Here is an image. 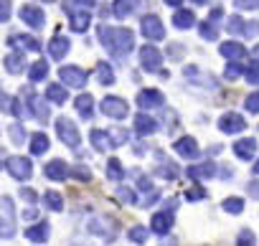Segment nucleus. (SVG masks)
I'll use <instances>...</instances> for the list:
<instances>
[{
	"instance_id": "obj_1",
	"label": "nucleus",
	"mask_w": 259,
	"mask_h": 246,
	"mask_svg": "<svg viewBox=\"0 0 259 246\" xmlns=\"http://www.w3.org/2000/svg\"><path fill=\"white\" fill-rule=\"evenodd\" d=\"M97 36H99V43H102L112 56H119V59H124L130 51H133V46H135V36H133V31H130V28L99 26Z\"/></svg>"
},
{
	"instance_id": "obj_2",
	"label": "nucleus",
	"mask_w": 259,
	"mask_h": 246,
	"mask_svg": "<svg viewBox=\"0 0 259 246\" xmlns=\"http://www.w3.org/2000/svg\"><path fill=\"white\" fill-rule=\"evenodd\" d=\"M16 233V206L11 195L0 198V238H13Z\"/></svg>"
},
{
	"instance_id": "obj_3",
	"label": "nucleus",
	"mask_w": 259,
	"mask_h": 246,
	"mask_svg": "<svg viewBox=\"0 0 259 246\" xmlns=\"http://www.w3.org/2000/svg\"><path fill=\"white\" fill-rule=\"evenodd\" d=\"M56 135H59V140H61L66 147H71V150H76L79 142H81V135H79L76 125H74L71 119H66V117H59V119H56Z\"/></svg>"
},
{
	"instance_id": "obj_4",
	"label": "nucleus",
	"mask_w": 259,
	"mask_h": 246,
	"mask_svg": "<svg viewBox=\"0 0 259 246\" xmlns=\"http://www.w3.org/2000/svg\"><path fill=\"white\" fill-rule=\"evenodd\" d=\"M6 170L16 178V180H28L33 175V163L28 158H21V155H13L6 160Z\"/></svg>"
},
{
	"instance_id": "obj_5",
	"label": "nucleus",
	"mask_w": 259,
	"mask_h": 246,
	"mask_svg": "<svg viewBox=\"0 0 259 246\" xmlns=\"http://www.w3.org/2000/svg\"><path fill=\"white\" fill-rule=\"evenodd\" d=\"M140 31L148 41H163L165 38V28H163V21L158 16H143L140 18Z\"/></svg>"
},
{
	"instance_id": "obj_6",
	"label": "nucleus",
	"mask_w": 259,
	"mask_h": 246,
	"mask_svg": "<svg viewBox=\"0 0 259 246\" xmlns=\"http://www.w3.org/2000/svg\"><path fill=\"white\" fill-rule=\"evenodd\" d=\"M99 109H102V114H107L112 119H124L127 112H130V107H127V102L122 96H104Z\"/></svg>"
},
{
	"instance_id": "obj_7",
	"label": "nucleus",
	"mask_w": 259,
	"mask_h": 246,
	"mask_svg": "<svg viewBox=\"0 0 259 246\" xmlns=\"http://www.w3.org/2000/svg\"><path fill=\"white\" fill-rule=\"evenodd\" d=\"M173 221H176V201H170V206H168L165 211H160V213L153 216V226H150V228H153V233L165 236V233L170 231Z\"/></svg>"
},
{
	"instance_id": "obj_8",
	"label": "nucleus",
	"mask_w": 259,
	"mask_h": 246,
	"mask_svg": "<svg viewBox=\"0 0 259 246\" xmlns=\"http://www.w3.org/2000/svg\"><path fill=\"white\" fill-rule=\"evenodd\" d=\"M226 31L234 36H256L259 33V23L256 21H241L239 16H231L226 21Z\"/></svg>"
},
{
	"instance_id": "obj_9",
	"label": "nucleus",
	"mask_w": 259,
	"mask_h": 246,
	"mask_svg": "<svg viewBox=\"0 0 259 246\" xmlns=\"http://www.w3.org/2000/svg\"><path fill=\"white\" fill-rule=\"evenodd\" d=\"M59 81H64L66 86H76L81 89L87 84V71L79 66H61L59 69Z\"/></svg>"
},
{
	"instance_id": "obj_10",
	"label": "nucleus",
	"mask_w": 259,
	"mask_h": 246,
	"mask_svg": "<svg viewBox=\"0 0 259 246\" xmlns=\"http://www.w3.org/2000/svg\"><path fill=\"white\" fill-rule=\"evenodd\" d=\"M244 127H246V122H244V117L236 114V112H226V114H221V119H219V130H221L224 135H236V132H241Z\"/></svg>"
},
{
	"instance_id": "obj_11",
	"label": "nucleus",
	"mask_w": 259,
	"mask_h": 246,
	"mask_svg": "<svg viewBox=\"0 0 259 246\" xmlns=\"http://www.w3.org/2000/svg\"><path fill=\"white\" fill-rule=\"evenodd\" d=\"M140 66L145 71H160L163 66V54L155 46H143L140 48Z\"/></svg>"
},
{
	"instance_id": "obj_12",
	"label": "nucleus",
	"mask_w": 259,
	"mask_h": 246,
	"mask_svg": "<svg viewBox=\"0 0 259 246\" xmlns=\"http://www.w3.org/2000/svg\"><path fill=\"white\" fill-rule=\"evenodd\" d=\"M173 150L183 158V160H196L198 155H201V150H198V142L191 137V135H183V137H178L176 142H173Z\"/></svg>"
},
{
	"instance_id": "obj_13",
	"label": "nucleus",
	"mask_w": 259,
	"mask_h": 246,
	"mask_svg": "<svg viewBox=\"0 0 259 246\" xmlns=\"http://www.w3.org/2000/svg\"><path fill=\"white\" fill-rule=\"evenodd\" d=\"M21 21H23L26 26L41 31V28L46 26V13H44L38 6H23V8H21Z\"/></svg>"
},
{
	"instance_id": "obj_14",
	"label": "nucleus",
	"mask_w": 259,
	"mask_h": 246,
	"mask_svg": "<svg viewBox=\"0 0 259 246\" xmlns=\"http://www.w3.org/2000/svg\"><path fill=\"white\" fill-rule=\"evenodd\" d=\"M163 102H165V96L158 89H143L138 94V107L140 109H155V107H163Z\"/></svg>"
},
{
	"instance_id": "obj_15",
	"label": "nucleus",
	"mask_w": 259,
	"mask_h": 246,
	"mask_svg": "<svg viewBox=\"0 0 259 246\" xmlns=\"http://www.w3.org/2000/svg\"><path fill=\"white\" fill-rule=\"evenodd\" d=\"M89 140H92V145H94V150H97V153H109L112 147H117V145H114L112 132H107V130H92Z\"/></svg>"
},
{
	"instance_id": "obj_16",
	"label": "nucleus",
	"mask_w": 259,
	"mask_h": 246,
	"mask_svg": "<svg viewBox=\"0 0 259 246\" xmlns=\"http://www.w3.org/2000/svg\"><path fill=\"white\" fill-rule=\"evenodd\" d=\"M219 54L226 59V61H241L246 56V48L239 43V41H226L219 46Z\"/></svg>"
},
{
	"instance_id": "obj_17",
	"label": "nucleus",
	"mask_w": 259,
	"mask_h": 246,
	"mask_svg": "<svg viewBox=\"0 0 259 246\" xmlns=\"http://www.w3.org/2000/svg\"><path fill=\"white\" fill-rule=\"evenodd\" d=\"M3 66H6L8 74H23L26 66H28V64H26V54H23V51H11V54L6 56Z\"/></svg>"
},
{
	"instance_id": "obj_18",
	"label": "nucleus",
	"mask_w": 259,
	"mask_h": 246,
	"mask_svg": "<svg viewBox=\"0 0 259 246\" xmlns=\"http://www.w3.org/2000/svg\"><path fill=\"white\" fill-rule=\"evenodd\" d=\"M44 173H46V178H51V180H66V178L71 175V168H69L64 160H51V163H46Z\"/></svg>"
},
{
	"instance_id": "obj_19",
	"label": "nucleus",
	"mask_w": 259,
	"mask_h": 246,
	"mask_svg": "<svg viewBox=\"0 0 259 246\" xmlns=\"http://www.w3.org/2000/svg\"><path fill=\"white\" fill-rule=\"evenodd\" d=\"M69 48H71V43H69V38L61 36V33H56V36L51 38V43H49V54H51V59H56V61H61V59L69 54Z\"/></svg>"
},
{
	"instance_id": "obj_20",
	"label": "nucleus",
	"mask_w": 259,
	"mask_h": 246,
	"mask_svg": "<svg viewBox=\"0 0 259 246\" xmlns=\"http://www.w3.org/2000/svg\"><path fill=\"white\" fill-rule=\"evenodd\" d=\"M256 153V140L254 137H244V140H236L234 142V155L239 160H251Z\"/></svg>"
},
{
	"instance_id": "obj_21",
	"label": "nucleus",
	"mask_w": 259,
	"mask_h": 246,
	"mask_svg": "<svg viewBox=\"0 0 259 246\" xmlns=\"http://www.w3.org/2000/svg\"><path fill=\"white\" fill-rule=\"evenodd\" d=\"M158 130V119H153L150 114H138L135 117V132L140 135V137H148V135H153Z\"/></svg>"
},
{
	"instance_id": "obj_22",
	"label": "nucleus",
	"mask_w": 259,
	"mask_h": 246,
	"mask_svg": "<svg viewBox=\"0 0 259 246\" xmlns=\"http://www.w3.org/2000/svg\"><path fill=\"white\" fill-rule=\"evenodd\" d=\"M216 175V165L213 163H201V165H191L188 168V178L193 180H208Z\"/></svg>"
},
{
	"instance_id": "obj_23",
	"label": "nucleus",
	"mask_w": 259,
	"mask_h": 246,
	"mask_svg": "<svg viewBox=\"0 0 259 246\" xmlns=\"http://www.w3.org/2000/svg\"><path fill=\"white\" fill-rule=\"evenodd\" d=\"M138 8H140V0H114V6H112V11H114V16H117V18H127V16H133Z\"/></svg>"
},
{
	"instance_id": "obj_24",
	"label": "nucleus",
	"mask_w": 259,
	"mask_h": 246,
	"mask_svg": "<svg viewBox=\"0 0 259 246\" xmlns=\"http://www.w3.org/2000/svg\"><path fill=\"white\" fill-rule=\"evenodd\" d=\"M69 8V6H66ZM69 16H71V31H76V33H84L87 28H89V21H92V16L87 13V11H71L69 8Z\"/></svg>"
},
{
	"instance_id": "obj_25",
	"label": "nucleus",
	"mask_w": 259,
	"mask_h": 246,
	"mask_svg": "<svg viewBox=\"0 0 259 246\" xmlns=\"http://www.w3.org/2000/svg\"><path fill=\"white\" fill-rule=\"evenodd\" d=\"M74 107L81 114V119H92V114H94V99H92V94H79L74 99Z\"/></svg>"
},
{
	"instance_id": "obj_26",
	"label": "nucleus",
	"mask_w": 259,
	"mask_h": 246,
	"mask_svg": "<svg viewBox=\"0 0 259 246\" xmlns=\"http://www.w3.org/2000/svg\"><path fill=\"white\" fill-rule=\"evenodd\" d=\"M26 238L33 241V243H44V241L49 238V223L41 221V223H36V226H28V228H26Z\"/></svg>"
},
{
	"instance_id": "obj_27",
	"label": "nucleus",
	"mask_w": 259,
	"mask_h": 246,
	"mask_svg": "<svg viewBox=\"0 0 259 246\" xmlns=\"http://www.w3.org/2000/svg\"><path fill=\"white\" fill-rule=\"evenodd\" d=\"M49 102V99H46ZM44 99H38V96H31V102H28V107H31V114L36 117V119H41V125L44 122H49V104H46Z\"/></svg>"
},
{
	"instance_id": "obj_28",
	"label": "nucleus",
	"mask_w": 259,
	"mask_h": 246,
	"mask_svg": "<svg viewBox=\"0 0 259 246\" xmlns=\"http://www.w3.org/2000/svg\"><path fill=\"white\" fill-rule=\"evenodd\" d=\"M46 99L54 102V104H64V102L69 99L66 84H64V81H61V84H49V89H46Z\"/></svg>"
},
{
	"instance_id": "obj_29",
	"label": "nucleus",
	"mask_w": 259,
	"mask_h": 246,
	"mask_svg": "<svg viewBox=\"0 0 259 246\" xmlns=\"http://www.w3.org/2000/svg\"><path fill=\"white\" fill-rule=\"evenodd\" d=\"M173 26L181 28V31L193 28V26H196V16H193V11H178V13L173 16Z\"/></svg>"
},
{
	"instance_id": "obj_30",
	"label": "nucleus",
	"mask_w": 259,
	"mask_h": 246,
	"mask_svg": "<svg viewBox=\"0 0 259 246\" xmlns=\"http://www.w3.org/2000/svg\"><path fill=\"white\" fill-rule=\"evenodd\" d=\"M28 147H31V155H44L46 150H49V137L44 135V132H36V135H31V142H28Z\"/></svg>"
},
{
	"instance_id": "obj_31",
	"label": "nucleus",
	"mask_w": 259,
	"mask_h": 246,
	"mask_svg": "<svg viewBox=\"0 0 259 246\" xmlns=\"http://www.w3.org/2000/svg\"><path fill=\"white\" fill-rule=\"evenodd\" d=\"M46 76H49V61H36V64L28 69V79H31L33 84L44 81Z\"/></svg>"
},
{
	"instance_id": "obj_32",
	"label": "nucleus",
	"mask_w": 259,
	"mask_h": 246,
	"mask_svg": "<svg viewBox=\"0 0 259 246\" xmlns=\"http://www.w3.org/2000/svg\"><path fill=\"white\" fill-rule=\"evenodd\" d=\"M107 178L114 180V183H122V178H124V168H122V163H119L117 158H109V160H107Z\"/></svg>"
},
{
	"instance_id": "obj_33",
	"label": "nucleus",
	"mask_w": 259,
	"mask_h": 246,
	"mask_svg": "<svg viewBox=\"0 0 259 246\" xmlns=\"http://www.w3.org/2000/svg\"><path fill=\"white\" fill-rule=\"evenodd\" d=\"M44 203H46V208L49 211H64V198H61V193H56V190H46L44 193Z\"/></svg>"
},
{
	"instance_id": "obj_34",
	"label": "nucleus",
	"mask_w": 259,
	"mask_h": 246,
	"mask_svg": "<svg viewBox=\"0 0 259 246\" xmlns=\"http://www.w3.org/2000/svg\"><path fill=\"white\" fill-rule=\"evenodd\" d=\"M97 79H99V84H104V86H112V84H114V71H112V66H109L107 61H102V64L97 66Z\"/></svg>"
},
{
	"instance_id": "obj_35",
	"label": "nucleus",
	"mask_w": 259,
	"mask_h": 246,
	"mask_svg": "<svg viewBox=\"0 0 259 246\" xmlns=\"http://www.w3.org/2000/svg\"><path fill=\"white\" fill-rule=\"evenodd\" d=\"M158 175L165 178V180H176L181 175V168L176 163H170V160H163V165H158Z\"/></svg>"
},
{
	"instance_id": "obj_36",
	"label": "nucleus",
	"mask_w": 259,
	"mask_h": 246,
	"mask_svg": "<svg viewBox=\"0 0 259 246\" xmlns=\"http://www.w3.org/2000/svg\"><path fill=\"white\" fill-rule=\"evenodd\" d=\"M198 33H201V38L203 41H216L219 38V31H216V21H203L201 26H198Z\"/></svg>"
},
{
	"instance_id": "obj_37",
	"label": "nucleus",
	"mask_w": 259,
	"mask_h": 246,
	"mask_svg": "<svg viewBox=\"0 0 259 246\" xmlns=\"http://www.w3.org/2000/svg\"><path fill=\"white\" fill-rule=\"evenodd\" d=\"M8 43H21V46L28 48V51H41V43H38V38H33V36H11Z\"/></svg>"
},
{
	"instance_id": "obj_38",
	"label": "nucleus",
	"mask_w": 259,
	"mask_h": 246,
	"mask_svg": "<svg viewBox=\"0 0 259 246\" xmlns=\"http://www.w3.org/2000/svg\"><path fill=\"white\" fill-rule=\"evenodd\" d=\"M224 211L226 213H231V216H236V213H241L244 211V198H236V195H231V198H224Z\"/></svg>"
},
{
	"instance_id": "obj_39",
	"label": "nucleus",
	"mask_w": 259,
	"mask_h": 246,
	"mask_svg": "<svg viewBox=\"0 0 259 246\" xmlns=\"http://www.w3.org/2000/svg\"><path fill=\"white\" fill-rule=\"evenodd\" d=\"M244 74V64L241 61H229V66L224 69V79L226 81H234V79H239Z\"/></svg>"
},
{
	"instance_id": "obj_40",
	"label": "nucleus",
	"mask_w": 259,
	"mask_h": 246,
	"mask_svg": "<svg viewBox=\"0 0 259 246\" xmlns=\"http://www.w3.org/2000/svg\"><path fill=\"white\" fill-rule=\"evenodd\" d=\"M117 198H119L122 203H127V206H135V203H138L135 190H133V188H127V185H119V188H117Z\"/></svg>"
},
{
	"instance_id": "obj_41",
	"label": "nucleus",
	"mask_w": 259,
	"mask_h": 246,
	"mask_svg": "<svg viewBox=\"0 0 259 246\" xmlns=\"http://www.w3.org/2000/svg\"><path fill=\"white\" fill-rule=\"evenodd\" d=\"M153 231V228H150ZM150 231L145 228V226H133L130 228V241H135V243H145L148 241V236H150Z\"/></svg>"
},
{
	"instance_id": "obj_42",
	"label": "nucleus",
	"mask_w": 259,
	"mask_h": 246,
	"mask_svg": "<svg viewBox=\"0 0 259 246\" xmlns=\"http://www.w3.org/2000/svg\"><path fill=\"white\" fill-rule=\"evenodd\" d=\"M244 79L249 84H259V59L256 61H249V66L244 69Z\"/></svg>"
},
{
	"instance_id": "obj_43",
	"label": "nucleus",
	"mask_w": 259,
	"mask_h": 246,
	"mask_svg": "<svg viewBox=\"0 0 259 246\" xmlns=\"http://www.w3.org/2000/svg\"><path fill=\"white\" fill-rule=\"evenodd\" d=\"M71 178H76V180H81V183H89V180H92V170H89L87 165H74V168H71Z\"/></svg>"
},
{
	"instance_id": "obj_44",
	"label": "nucleus",
	"mask_w": 259,
	"mask_h": 246,
	"mask_svg": "<svg viewBox=\"0 0 259 246\" xmlns=\"http://www.w3.org/2000/svg\"><path fill=\"white\" fill-rule=\"evenodd\" d=\"M244 109L251 112V114H259V91H251V94L244 99Z\"/></svg>"
},
{
	"instance_id": "obj_45",
	"label": "nucleus",
	"mask_w": 259,
	"mask_h": 246,
	"mask_svg": "<svg viewBox=\"0 0 259 246\" xmlns=\"http://www.w3.org/2000/svg\"><path fill=\"white\" fill-rule=\"evenodd\" d=\"M8 135L13 137V142H23L26 140V130H23V125H18V122L8 127Z\"/></svg>"
},
{
	"instance_id": "obj_46",
	"label": "nucleus",
	"mask_w": 259,
	"mask_h": 246,
	"mask_svg": "<svg viewBox=\"0 0 259 246\" xmlns=\"http://www.w3.org/2000/svg\"><path fill=\"white\" fill-rule=\"evenodd\" d=\"M234 6L239 11H256L259 8V0H234Z\"/></svg>"
},
{
	"instance_id": "obj_47",
	"label": "nucleus",
	"mask_w": 259,
	"mask_h": 246,
	"mask_svg": "<svg viewBox=\"0 0 259 246\" xmlns=\"http://www.w3.org/2000/svg\"><path fill=\"white\" fill-rule=\"evenodd\" d=\"M208 193H206V188H191L188 193H186V201H203Z\"/></svg>"
},
{
	"instance_id": "obj_48",
	"label": "nucleus",
	"mask_w": 259,
	"mask_h": 246,
	"mask_svg": "<svg viewBox=\"0 0 259 246\" xmlns=\"http://www.w3.org/2000/svg\"><path fill=\"white\" fill-rule=\"evenodd\" d=\"M0 21H11V0H0Z\"/></svg>"
},
{
	"instance_id": "obj_49",
	"label": "nucleus",
	"mask_w": 259,
	"mask_h": 246,
	"mask_svg": "<svg viewBox=\"0 0 259 246\" xmlns=\"http://www.w3.org/2000/svg\"><path fill=\"white\" fill-rule=\"evenodd\" d=\"M21 198H23L26 203H31V206H36V201H38L36 190H31V188H21Z\"/></svg>"
},
{
	"instance_id": "obj_50",
	"label": "nucleus",
	"mask_w": 259,
	"mask_h": 246,
	"mask_svg": "<svg viewBox=\"0 0 259 246\" xmlns=\"http://www.w3.org/2000/svg\"><path fill=\"white\" fill-rule=\"evenodd\" d=\"M256 238H254V233L249 231V228H244L241 233H239V243H254Z\"/></svg>"
},
{
	"instance_id": "obj_51",
	"label": "nucleus",
	"mask_w": 259,
	"mask_h": 246,
	"mask_svg": "<svg viewBox=\"0 0 259 246\" xmlns=\"http://www.w3.org/2000/svg\"><path fill=\"white\" fill-rule=\"evenodd\" d=\"M138 188H140V190H145V193H150V190H153V185H150V180H148L145 175H140V178H138Z\"/></svg>"
},
{
	"instance_id": "obj_52",
	"label": "nucleus",
	"mask_w": 259,
	"mask_h": 246,
	"mask_svg": "<svg viewBox=\"0 0 259 246\" xmlns=\"http://www.w3.org/2000/svg\"><path fill=\"white\" fill-rule=\"evenodd\" d=\"M74 3H79V6H84V8H92L97 0H74Z\"/></svg>"
},
{
	"instance_id": "obj_53",
	"label": "nucleus",
	"mask_w": 259,
	"mask_h": 246,
	"mask_svg": "<svg viewBox=\"0 0 259 246\" xmlns=\"http://www.w3.org/2000/svg\"><path fill=\"white\" fill-rule=\"evenodd\" d=\"M165 3H168V6H173V8H178V6L183 3V0H165Z\"/></svg>"
},
{
	"instance_id": "obj_54",
	"label": "nucleus",
	"mask_w": 259,
	"mask_h": 246,
	"mask_svg": "<svg viewBox=\"0 0 259 246\" xmlns=\"http://www.w3.org/2000/svg\"><path fill=\"white\" fill-rule=\"evenodd\" d=\"M249 190H251V195H259V185H254V183H251V185H249Z\"/></svg>"
},
{
	"instance_id": "obj_55",
	"label": "nucleus",
	"mask_w": 259,
	"mask_h": 246,
	"mask_svg": "<svg viewBox=\"0 0 259 246\" xmlns=\"http://www.w3.org/2000/svg\"><path fill=\"white\" fill-rule=\"evenodd\" d=\"M251 173H254V175H259V160L254 163V168H251Z\"/></svg>"
},
{
	"instance_id": "obj_56",
	"label": "nucleus",
	"mask_w": 259,
	"mask_h": 246,
	"mask_svg": "<svg viewBox=\"0 0 259 246\" xmlns=\"http://www.w3.org/2000/svg\"><path fill=\"white\" fill-rule=\"evenodd\" d=\"M193 3H198V6H206V3H208V0H193Z\"/></svg>"
},
{
	"instance_id": "obj_57",
	"label": "nucleus",
	"mask_w": 259,
	"mask_h": 246,
	"mask_svg": "<svg viewBox=\"0 0 259 246\" xmlns=\"http://www.w3.org/2000/svg\"><path fill=\"white\" fill-rule=\"evenodd\" d=\"M254 59H259V46H254Z\"/></svg>"
},
{
	"instance_id": "obj_58",
	"label": "nucleus",
	"mask_w": 259,
	"mask_h": 246,
	"mask_svg": "<svg viewBox=\"0 0 259 246\" xmlns=\"http://www.w3.org/2000/svg\"><path fill=\"white\" fill-rule=\"evenodd\" d=\"M44 3H56V0H44Z\"/></svg>"
}]
</instances>
